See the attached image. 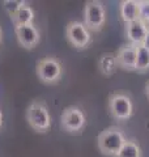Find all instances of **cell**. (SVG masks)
<instances>
[{
	"mask_svg": "<svg viewBox=\"0 0 149 157\" xmlns=\"http://www.w3.org/2000/svg\"><path fill=\"white\" fill-rule=\"evenodd\" d=\"M124 143H126V137L123 131L117 126L107 127L97 137L99 152L107 157H117Z\"/></svg>",
	"mask_w": 149,
	"mask_h": 157,
	"instance_id": "1",
	"label": "cell"
},
{
	"mask_svg": "<svg viewBox=\"0 0 149 157\" xmlns=\"http://www.w3.org/2000/svg\"><path fill=\"white\" fill-rule=\"evenodd\" d=\"M26 121L29 126L39 134H44L51 127V115L44 102L34 101L26 110Z\"/></svg>",
	"mask_w": 149,
	"mask_h": 157,
	"instance_id": "2",
	"label": "cell"
},
{
	"mask_svg": "<svg viewBox=\"0 0 149 157\" xmlns=\"http://www.w3.org/2000/svg\"><path fill=\"white\" fill-rule=\"evenodd\" d=\"M107 109L110 115L117 121H127L133 114V104L127 93L115 92L107 100Z\"/></svg>",
	"mask_w": 149,
	"mask_h": 157,
	"instance_id": "3",
	"label": "cell"
},
{
	"mask_svg": "<svg viewBox=\"0 0 149 157\" xmlns=\"http://www.w3.org/2000/svg\"><path fill=\"white\" fill-rule=\"evenodd\" d=\"M36 72L39 81L46 85H54L62 78L63 67L62 63L54 56H47L38 60Z\"/></svg>",
	"mask_w": 149,
	"mask_h": 157,
	"instance_id": "4",
	"label": "cell"
},
{
	"mask_svg": "<svg viewBox=\"0 0 149 157\" xmlns=\"http://www.w3.org/2000/svg\"><path fill=\"white\" fill-rule=\"evenodd\" d=\"M106 24L105 6L98 0H89L84 7V25L88 30L99 32Z\"/></svg>",
	"mask_w": 149,
	"mask_h": 157,
	"instance_id": "5",
	"label": "cell"
},
{
	"mask_svg": "<svg viewBox=\"0 0 149 157\" xmlns=\"http://www.w3.org/2000/svg\"><path fill=\"white\" fill-rule=\"evenodd\" d=\"M86 118L82 110L77 106H68L63 110L60 117L62 128L68 134H81L85 128Z\"/></svg>",
	"mask_w": 149,
	"mask_h": 157,
	"instance_id": "6",
	"label": "cell"
},
{
	"mask_svg": "<svg viewBox=\"0 0 149 157\" xmlns=\"http://www.w3.org/2000/svg\"><path fill=\"white\" fill-rule=\"evenodd\" d=\"M66 37L69 45H72L77 50H84L89 46L92 41L90 33L84 22L72 21L66 26Z\"/></svg>",
	"mask_w": 149,
	"mask_h": 157,
	"instance_id": "7",
	"label": "cell"
},
{
	"mask_svg": "<svg viewBox=\"0 0 149 157\" xmlns=\"http://www.w3.org/2000/svg\"><path fill=\"white\" fill-rule=\"evenodd\" d=\"M14 33H16L18 43L24 48H26V50H32V48H34L39 43V39H41L39 30L34 26V24L14 26Z\"/></svg>",
	"mask_w": 149,
	"mask_h": 157,
	"instance_id": "8",
	"label": "cell"
},
{
	"mask_svg": "<svg viewBox=\"0 0 149 157\" xmlns=\"http://www.w3.org/2000/svg\"><path fill=\"white\" fill-rule=\"evenodd\" d=\"M148 32V24L141 21V20H137V21H133L131 24H126V36L130 41V45L141 46L145 41Z\"/></svg>",
	"mask_w": 149,
	"mask_h": 157,
	"instance_id": "9",
	"label": "cell"
},
{
	"mask_svg": "<svg viewBox=\"0 0 149 157\" xmlns=\"http://www.w3.org/2000/svg\"><path fill=\"white\" fill-rule=\"evenodd\" d=\"M136 47L128 43L127 46L120 47L117 51V64L118 68H122L124 71H135L136 67Z\"/></svg>",
	"mask_w": 149,
	"mask_h": 157,
	"instance_id": "10",
	"label": "cell"
},
{
	"mask_svg": "<svg viewBox=\"0 0 149 157\" xmlns=\"http://www.w3.org/2000/svg\"><path fill=\"white\" fill-rule=\"evenodd\" d=\"M119 16L124 24H131L139 20V2L123 0L119 4Z\"/></svg>",
	"mask_w": 149,
	"mask_h": 157,
	"instance_id": "11",
	"label": "cell"
},
{
	"mask_svg": "<svg viewBox=\"0 0 149 157\" xmlns=\"http://www.w3.org/2000/svg\"><path fill=\"white\" fill-rule=\"evenodd\" d=\"M98 68L102 75L105 76H111L115 73L118 64H117V56L114 52H106L101 55L98 60Z\"/></svg>",
	"mask_w": 149,
	"mask_h": 157,
	"instance_id": "12",
	"label": "cell"
},
{
	"mask_svg": "<svg viewBox=\"0 0 149 157\" xmlns=\"http://www.w3.org/2000/svg\"><path fill=\"white\" fill-rule=\"evenodd\" d=\"M11 18H12V21L14 24V26L29 25V24H33V21H34V11H33L32 7H29L26 4V6L22 7Z\"/></svg>",
	"mask_w": 149,
	"mask_h": 157,
	"instance_id": "13",
	"label": "cell"
},
{
	"mask_svg": "<svg viewBox=\"0 0 149 157\" xmlns=\"http://www.w3.org/2000/svg\"><path fill=\"white\" fill-rule=\"evenodd\" d=\"M149 70V50L147 47L137 46L136 47V67L137 72H147Z\"/></svg>",
	"mask_w": 149,
	"mask_h": 157,
	"instance_id": "14",
	"label": "cell"
},
{
	"mask_svg": "<svg viewBox=\"0 0 149 157\" xmlns=\"http://www.w3.org/2000/svg\"><path fill=\"white\" fill-rule=\"evenodd\" d=\"M141 147L135 140H126L117 157H141Z\"/></svg>",
	"mask_w": 149,
	"mask_h": 157,
	"instance_id": "15",
	"label": "cell"
},
{
	"mask_svg": "<svg viewBox=\"0 0 149 157\" xmlns=\"http://www.w3.org/2000/svg\"><path fill=\"white\" fill-rule=\"evenodd\" d=\"M26 6V3L25 2H21V0H4L3 2V8L4 11H6L9 16H14L20 9L22 7Z\"/></svg>",
	"mask_w": 149,
	"mask_h": 157,
	"instance_id": "16",
	"label": "cell"
},
{
	"mask_svg": "<svg viewBox=\"0 0 149 157\" xmlns=\"http://www.w3.org/2000/svg\"><path fill=\"white\" fill-rule=\"evenodd\" d=\"M139 20L149 24V0L139 2Z\"/></svg>",
	"mask_w": 149,
	"mask_h": 157,
	"instance_id": "17",
	"label": "cell"
},
{
	"mask_svg": "<svg viewBox=\"0 0 149 157\" xmlns=\"http://www.w3.org/2000/svg\"><path fill=\"white\" fill-rule=\"evenodd\" d=\"M143 46H144V47H147L148 50H149V32H148V34H147V37H145V41H144Z\"/></svg>",
	"mask_w": 149,
	"mask_h": 157,
	"instance_id": "18",
	"label": "cell"
},
{
	"mask_svg": "<svg viewBox=\"0 0 149 157\" xmlns=\"http://www.w3.org/2000/svg\"><path fill=\"white\" fill-rule=\"evenodd\" d=\"M145 94H147L148 100H149V81L147 82V85H145Z\"/></svg>",
	"mask_w": 149,
	"mask_h": 157,
	"instance_id": "19",
	"label": "cell"
},
{
	"mask_svg": "<svg viewBox=\"0 0 149 157\" xmlns=\"http://www.w3.org/2000/svg\"><path fill=\"white\" fill-rule=\"evenodd\" d=\"M2 122H3V114H2V110H0V126H2Z\"/></svg>",
	"mask_w": 149,
	"mask_h": 157,
	"instance_id": "20",
	"label": "cell"
},
{
	"mask_svg": "<svg viewBox=\"0 0 149 157\" xmlns=\"http://www.w3.org/2000/svg\"><path fill=\"white\" fill-rule=\"evenodd\" d=\"M0 42H2V29H0Z\"/></svg>",
	"mask_w": 149,
	"mask_h": 157,
	"instance_id": "21",
	"label": "cell"
}]
</instances>
